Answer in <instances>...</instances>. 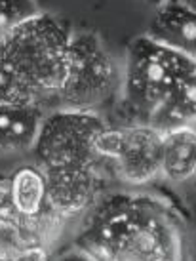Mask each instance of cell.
I'll return each mask as SVG.
<instances>
[{"mask_svg": "<svg viewBox=\"0 0 196 261\" xmlns=\"http://www.w3.org/2000/svg\"><path fill=\"white\" fill-rule=\"evenodd\" d=\"M46 113L42 105H0V159L31 154Z\"/></svg>", "mask_w": 196, "mask_h": 261, "instance_id": "obj_8", "label": "cell"}, {"mask_svg": "<svg viewBox=\"0 0 196 261\" xmlns=\"http://www.w3.org/2000/svg\"><path fill=\"white\" fill-rule=\"evenodd\" d=\"M51 261H95V259L90 254H86L84 250H80L78 246L73 244V246L63 250V252L51 255Z\"/></svg>", "mask_w": 196, "mask_h": 261, "instance_id": "obj_14", "label": "cell"}, {"mask_svg": "<svg viewBox=\"0 0 196 261\" xmlns=\"http://www.w3.org/2000/svg\"><path fill=\"white\" fill-rule=\"evenodd\" d=\"M192 189H196V183H194V187H192Z\"/></svg>", "mask_w": 196, "mask_h": 261, "instance_id": "obj_18", "label": "cell"}, {"mask_svg": "<svg viewBox=\"0 0 196 261\" xmlns=\"http://www.w3.org/2000/svg\"><path fill=\"white\" fill-rule=\"evenodd\" d=\"M74 31L40 12L0 42V105L51 107L71 63Z\"/></svg>", "mask_w": 196, "mask_h": 261, "instance_id": "obj_3", "label": "cell"}, {"mask_svg": "<svg viewBox=\"0 0 196 261\" xmlns=\"http://www.w3.org/2000/svg\"><path fill=\"white\" fill-rule=\"evenodd\" d=\"M73 244L95 261H189V229L179 212L141 189L105 193L80 218Z\"/></svg>", "mask_w": 196, "mask_h": 261, "instance_id": "obj_1", "label": "cell"}, {"mask_svg": "<svg viewBox=\"0 0 196 261\" xmlns=\"http://www.w3.org/2000/svg\"><path fill=\"white\" fill-rule=\"evenodd\" d=\"M40 12L37 0H0V42Z\"/></svg>", "mask_w": 196, "mask_h": 261, "instance_id": "obj_11", "label": "cell"}, {"mask_svg": "<svg viewBox=\"0 0 196 261\" xmlns=\"http://www.w3.org/2000/svg\"><path fill=\"white\" fill-rule=\"evenodd\" d=\"M122 84V65L95 33L78 31L73 37L71 63L65 84L53 97V109L99 113L117 103Z\"/></svg>", "mask_w": 196, "mask_h": 261, "instance_id": "obj_5", "label": "cell"}, {"mask_svg": "<svg viewBox=\"0 0 196 261\" xmlns=\"http://www.w3.org/2000/svg\"><path fill=\"white\" fill-rule=\"evenodd\" d=\"M162 132L153 124H118L99 136L97 151L109 175L128 189H143L160 179Z\"/></svg>", "mask_w": 196, "mask_h": 261, "instance_id": "obj_6", "label": "cell"}, {"mask_svg": "<svg viewBox=\"0 0 196 261\" xmlns=\"http://www.w3.org/2000/svg\"><path fill=\"white\" fill-rule=\"evenodd\" d=\"M196 65L149 35L128 44L117 109L122 124H151L158 109Z\"/></svg>", "mask_w": 196, "mask_h": 261, "instance_id": "obj_4", "label": "cell"}, {"mask_svg": "<svg viewBox=\"0 0 196 261\" xmlns=\"http://www.w3.org/2000/svg\"><path fill=\"white\" fill-rule=\"evenodd\" d=\"M189 261H196V219L189 231Z\"/></svg>", "mask_w": 196, "mask_h": 261, "instance_id": "obj_15", "label": "cell"}, {"mask_svg": "<svg viewBox=\"0 0 196 261\" xmlns=\"http://www.w3.org/2000/svg\"><path fill=\"white\" fill-rule=\"evenodd\" d=\"M179 4H183L185 8H189L192 14H196V0H177Z\"/></svg>", "mask_w": 196, "mask_h": 261, "instance_id": "obj_16", "label": "cell"}, {"mask_svg": "<svg viewBox=\"0 0 196 261\" xmlns=\"http://www.w3.org/2000/svg\"><path fill=\"white\" fill-rule=\"evenodd\" d=\"M17 218H19V216L15 214L14 204H12L8 179L6 181H0V221H4V219H17Z\"/></svg>", "mask_w": 196, "mask_h": 261, "instance_id": "obj_12", "label": "cell"}, {"mask_svg": "<svg viewBox=\"0 0 196 261\" xmlns=\"http://www.w3.org/2000/svg\"><path fill=\"white\" fill-rule=\"evenodd\" d=\"M145 35L166 44L196 65V14L177 0H167L154 10Z\"/></svg>", "mask_w": 196, "mask_h": 261, "instance_id": "obj_7", "label": "cell"}, {"mask_svg": "<svg viewBox=\"0 0 196 261\" xmlns=\"http://www.w3.org/2000/svg\"><path fill=\"white\" fill-rule=\"evenodd\" d=\"M143 2H147L149 6H153L154 10H156V8H160V6H162V4H166L167 0H143Z\"/></svg>", "mask_w": 196, "mask_h": 261, "instance_id": "obj_17", "label": "cell"}, {"mask_svg": "<svg viewBox=\"0 0 196 261\" xmlns=\"http://www.w3.org/2000/svg\"><path fill=\"white\" fill-rule=\"evenodd\" d=\"M107 128L99 113H46L31 156L46 177L50 204L65 219L82 218L109 193V170L97 151Z\"/></svg>", "mask_w": 196, "mask_h": 261, "instance_id": "obj_2", "label": "cell"}, {"mask_svg": "<svg viewBox=\"0 0 196 261\" xmlns=\"http://www.w3.org/2000/svg\"><path fill=\"white\" fill-rule=\"evenodd\" d=\"M151 124L160 132L181 126L196 128V69L172 92Z\"/></svg>", "mask_w": 196, "mask_h": 261, "instance_id": "obj_10", "label": "cell"}, {"mask_svg": "<svg viewBox=\"0 0 196 261\" xmlns=\"http://www.w3.org/2000/svg\"><path fill=\"white\" fill-rule=\"evenodd\" d=\"M160 177L177 187H194L196 128L181 126L162 132Z\"/></svg>", "mask_w": 196, "mask_h": 261, "instance_id": "obj_9", "label": "cell"}, {"mask_svg": "<svg viewBox=\"0 0 196 261\" xmlns=\"http://www.w3.org/2000/svg\"><path fill=\"white\" fill-rule=\"evenodd\" d=\"M2 261H51V254L48 248L38 246V248H29V250H25L21 254H15Z\"/></svg>", "mask_w": 196, "mask_h": 261, "instance_id": "obj_13", "label": "cell"}]
</instances>
